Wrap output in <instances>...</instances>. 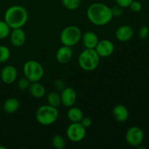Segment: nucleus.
<instances>
[{
  "label": "nucleus",
  "instance_id": "7c9ffc66",
  "mask_svg": "<svg viewBox=\"0 0 149 149\" xmlns=\"http://www.w3.org/2000/svg\"><path fill=\"white\" fill-rule=\"evenodd\" d=\"M54 86L58 90H62L65 88V83L61 79H56L54 82Z\"/></svg>",
  "mask_w": 149,
  "mask_h": 149
},
{
  "label": "nucleus",
  "instance_id": "a211bd4d",
  "mask_svg": "<svg viewBox=\"0 0 149 149\" xmlns=\"http://www.w3.org/2000/svg\"><path fill=\"white\" fill-rule=\"evenodd\" d=\"M20 107V102L15 97H10L4 101L3 109L8 113H13L17 111Z\"/></svg>",
  "mask_w": 149,
  "mask_h": 149
},
{
  "label": "nucleus",
  "instance_id": "c756f323",
  "mask_svg": "<svg viewBox=\"0 0 149 149\" xmlns=\"http://www.w3.org/2000/svg\"><path fill=\"white\" fill-rule=\"evenodd\" d=\"M115 1H116V4H117L118 5L123 7V8H126V7H129L131 2H132L133 0H115Z\"/></svg>",
  "mask_w": 149,
  "mask_h": 149
},
{
  "label": "nucleus",
  "instance_id": "412c9836",
  "mask_svg": "<svg viewBox=\"0 0 149 149\" xmlns=\"http://www.w3.org/2000/svg\"><path fill=\"white\" fill-rule=\"evenodd\" d=\"M52 146L56 149H63L65 147V139L61 135H55L52 138Z\"/></svg>",
  "mask_w": 149,
  "mask_h": 149
},
{
  "label": "nucleus",
  "instance_id": "393cba45",
  "mask_svg": "<svg viewBox=\"0 0 149 149\" xmlns=\"http://www.w3.org/2000/svg\"><path fill=\"white\" fill-rule=\"evenodd\" d=\"M31 81L28 79L26 77H23V78L20 79L17 81V87L20 90H25L28 89L30 86Z\"/></svg>",
  "mask_w": 149,
  "mask_h": 149
},
{
  "label": "nucleus",
  "instance_id": "4468645a",
  "mask_svg": "<svg viewBox=\"0 0 149 149\" xmlns=\"http://www.w3.org/2000/svg\"><path fill=\"white\" fill-rule=\"evenodd\" d=\"M134 34V31L130 26L122 25L119 26L116 31L115 36L116 39L119 42H127L130 40Z\"/></svg>",
  "mask_w": 149,
  "mask_h": 149
},
{
  "label": "nucleus",
  "instance_id": "ddd939ff",
  "mask_svg": "<svg viewBox=\"0 0 149 149\" xmlns=\"http://www.w3.org/2000/svg\"><path fill=\"white\" fill-rule=\"evenodd\" d=\"M81 40L86 49H95L99 42V38L95 32L87 31L82 33Z\"/></svg>",
  "mask_w": 149,
  "mask_h": 149
},
{
  "label": "nucleus",
  "instance_id": "dca6fc26",
  "mask_svg": "<svg viewBox=\"0 0 149 149\" xmlns=\"http://www.w3.org/2000/svg\"><path fill=\"white\" fill-rule=\"evenodd\" d=\"M112 114L115 120L118 122H125L129 118V111L123 105H116L112 110Z\"/></svg>",
  "mask_w": 149,
  "mask_h": 149
},
{
  "label": "nucleus",
  "instance_id": "a878e982",
  "mask_svg": "<svg viewBox=\"0 0 149 149\" xmlns=\"http://www.w3.org/2000/svg\"><path fill=\"white\" fill-rule=\"evenodd\" d=\"M111 10L113 17H120V16H122V14H123V7H120V6L118 5V4H116V5L111 7Z\"/></svg>",
  "mask_w": 149,
  "mask_h": 149
},
{
  "label": "nucleus",
  "instance_id": "f03ea898",
  "mask_svg": "<svg viewBox=\"0 0 149 149\" xmlns=\"http://www.w3.org/2000/svg\"><path fill=\"white\" fill-rule=\"evenodd\" d=\"M29 14L26 8L20 5H13L4 13V21L11 29L22 28L27 23Z\"/></svg>",
  "mask_w": 149,
  "mask_h": 149
},
{
  "label": "nucleus",
  "instance_id": "1a4fd4ad",
  "mask_svg": "<svg viewBox=\"0 0 149 149\" xmlns=\"http://www.w3.org/2000/svg\"><path fill=\"white\" fill-rule=\"evenodd\" d=\"M95 49L100 58H108L113 53L115 47L111 41L105 39L99 40Z\"/></svg>",
  "mask_w": 149,
  "mask_h": 149
},
{
  "label": "nucleus",
  "instance_id": "6ab92c4d",
  "mask_svg": "<svg viewBox=\"0 0 149 149\" xmlns=\"http://www.w3.org/2000/svg\"><path fill=\"white\" fill-rule=\"evenodd\" d=\"M67 117L71 122H80L84 117V113L79 108L71 106L67 112Z\"/></svg>",
  "mask_w": 149,
  "mask_h": 149
},
{
  "label": "nucleus",
  "instance_id": "bb28decb",
  "mask_svg": "<svg viewBox=\"0 0 149 149\" xmlns=\"http://www.w3.org/2000/svg\"><path fill=\"white\" fill-rule=\"evenodd\" d=\"M129 7L134 13H139L142 10V5H141V2L138 1H132Z\"/></svg>",
  "mask_w": 149,
  "mask_h": 149
},
{
  "label": "nucleus",
  "instance_id": "39448f33",
  "mask_svg": "<svg viewBox=\"0 0 149 149\" xmlns=\"http://www.w3.org/2000/svg\"><path fill=\"white\" fill-rule=\"evenodd\" d=\"M81 31L76 26H68L64 28L60 34V40L63 45L72 47L75 46L81 41Z\"/></svg>",
  "mask_w": 149,
  "mask_h": 149
},
{
  "label": "nucleus",
  "instance_id": "aec40b11",
  "mask_svg": "<svg viewBox=\"0 0 149 149\" xmlns=\"http://www.w3.org/2000/svg\"><path fill=\"white\" fill-rule=\"evenodd\" d=\"M47 104H49V106L58 108L61 104V94L57 92H51L47 97Z\"/></svg>",
  "mask_w": 149,
  "mask_h": 149
},
{
  "label": "nucleus",
  "instance_id": "cd10ccee",
  "mask_svg": "<svg viewBox=\"0 0 149 149\" xmlns=\"http://www.w3.org/2000/svg\"><path fill=\"white\" fill-rule=\"evenodd\" d=\"M138 34H139V36L141 39H145L146 38H147V36H148L149 34V29L148 26H142V27L140 29Z\"/></svg>",
  "mask_w": 149,
  "mask_h": 149
},
{
  "label": "nucleus",
  "instance_id": "5701e85b",
  "mask_svg": "<svg viewBox=\"0 0 149 149\" xmlns=\"http://www.w3.org/2000/svg\"><path fill=\"white\" fill-rule=\"evenodd\" d=\"M11 29L4 20H0V39H4L8 37Z\"/></svg>",
  "mask_w": 149,
  "mask_h": 149
},
{
  "label": "nucleus",
  "instance_id": "7ed1b4c3",
  "mask_svg": "<svg viewBox=\"0 0 149 149\" xmlns=\"http://www.w3.org/2000/svg\"><path fill=\"white\" fill-rule=\"evenodd\" d=\"M100 57L95 49H85L79 54L78 58L79 65L86 71L95 70L100 64Z\"/></svg>",
  "mask_w": 149,
  "mask_h": 149
},
{
  "label": "nucleus",
  "instance_id": "b1692460",
  "mask_svg": "<svg viewBox=\"0 0 149 149\" xmlns=\"http://www.w3.org/2000/svg\"><path fill=\"white\" fill-rule=\"evenodd\" d=\"M11 52L7 46L0 45V63H5L10 59Z\"/></svg>",
  "mask_w": 149,
  "mask_h": 149
},
{
  "label": "nucleus",
  "instance_id": "f8f14e48",
  "mask_svg": "<svg viewBox=\"0 0 149 149\" xmlns=\"http://www.w3.org/2000/svg\"><path fill=\"white\" fill-rule=\"evenodd\" d=\"M9 36L12 45L16 47H22L26 42V33L22 28L12 29Z\"/></svg>",
  "mask_w": 149,
  "mask_h": 149
},
{
  "label": "nucleus",
  "instance_id": "c85d7f7f",
  "mask_svg": "<svg viewBox=\"0 0 149 149\" xmlns=\"http://www.w3.org/2000/svg\"><path fill=\"white\" fill-rule=\"evenodd\" d=\"M80 123L81 124V125H82L84 127H85L86 129L87 128H89L91 127L92 124H93V121H92V119L90 117H87V116H86V117H83L82 119L81 120V122H80Z\"/></svg>",
  "mask_w": 149,
  "mask_h": 149
},
{
  "label": "nucleus",
  "instance_id": "20e7f679",
  "mask_svg": "<svg viewBox=\"0 0 149 149\" xmlns=\"http://www.w3.org/2000/svg\"><path fill=\"white\" fill-rule=\"evenodd\" d=\"M59 111L58 109L49 104L39 106L36 111V119L40 125L49 126L58 120Z\"/></svg>",
  "mask_w": 149,
  "mask_h": 149
},
{
  "label": "nucleus",
  "instance_id": "2eb2a0df",
  "mask_svg": "<svg viewBox=\"0 0 149 149\" xmlns=\"http://www.w3.org/2000/svg\"><path fill=\"white\" fill-rule=\"evenodd\" d=\"M73 56V50L71 47L63 45L57 50L55 58L61 64H66L71 61Z\"/></svg>",
  "mask_w": 149,
  "mask_h": 149
},
{
  "label": "nucleus",
  "instance_id": "f257e3e1",
  "mask_svg": "<svg viewBox=\"0 0 149 149\" xmlns=\"http://www.w3.org/2000/svg\"><path fill=\"white\" fill-rule=\"evenodd\" d=\"M87 16L90 23L97 26L108 24L113 17L110 7L103 3H94L89 6Z\"/></svg>",
  "mask_w": 149,
  "mask_h": 149
},
{
  "label": "nucleus",
  "instance_id": "9d476101",
  "mask_svg": "<svg viewBox=\"0 0 149 149\" xmlns=\"http://www.w3.org/2000/svg\"><path fill=\"white\" fill-rule=\"evenodd\" d=\"M61 104L65 107H71L77 101V92L72 87H65L63 90H61Z\"/></svg>",
  "mask_w": 149,
  "mask_h": 149
},
{
  "label": "nucleus",
  "instance_id": "f3484780",
  "mask_svg": "<svg viewBox=\"0 0 149 149\" xmlns=\"http://www.w3.org/2000/svg\"><path fill=\"white\" fill-rule=\"evenodd\" d=\"M29 89L31 95L35 98H42L46 93V89L45 86L39 81L31 82Z\"/></svg>",
  "mask_w": 149,
  "mask_h": 149
},
{
  "label": "nucleus",
  "instance_id": "6e6552de",
  "mask_svg": "<svg viewBox=\"0 0 149 149\" xmlns=\"http://www.w3.org/2000/svg\"><path fill=\"white\" fill-rule=\"evenodd\" d=\"M125 139L127 143L131 146H139L144 139L143 131L139 127H131L127 131Z\"/></svg>",
  "mask_w": 149,
  "mask_h": 149
},
{
  "label": "nucleus",
  "instance_id": "0eeeda50",
  "mask_svg": "<svg viewBox=\"0 0 149 149\" xmlns=\"http://www.w3.org/2000/svg\"><path fill=\"white\" fill-rule=\"evenodd\" d=\"M66 136L72 142H80L85 138L86 128L80 122H71L66 129Z\"/></svg>",
  "mask_w": 149,
  "mask_h": 149
},
{
  "label": "nucleus",
  "instance_id": "423d86ee",
  "mask_svg": "<svg viewBox=\"0 0 149 149\" xmlns=\"http://www.w3.org/2000/svg\"><path fill=\"white\" fill-rule=\"evenodd\" d=\"M23 74L25 77L31 82L39 81L44 76V68L41 63L34 60L27 61L23 65Z\"/></svg>",
  "mask_w": 149,
  "mask_h": 149
},
{
  "label": "nucleus",
  "instance_id": "2f4dec72",
  "mask_svg": "<svg viewBox=\"0 0 149 149\" xmlns=\"http://www.w3.org/2000/svg\"><path fill=\"white\" fill-rule=\"evenodd\" d=\"M0 149H6V148H5V147L1 146H0Z\"/></svg>",
  "mask_w": 149,
  "mask_h": 149
},
{
  "label": "nucleus",
  "instance_id": "9b49d317",
  "mask_svg": "<svg viewBox=\"0 0 149 149\" xmlns=\"http://www.w3.org/2000/svg\"><path fill=\"white\" fill-rule=\"evenodd\" d=\"M0 76L1 81L4 84H13L17 79V71L14 65H7L1 69Z\"/></svg>",
  "mask_w": 149,
  "mask_h": 149
},
{
  "label": "nucleus",
  "instance_id": "4be33fe9",
  "mask_svg": "<svg viewBox=\"0 0 149 149\" xmlns=\"http://www.w3.org/2000/svg\"><path fill=\"white\" fill-rule=\"evenodd\" d=\"M63 5L68 10H75L81 4V0H61Z\"/></svg>",
  "mask_w": 149,
  "mask_h": 149
}]
</instances>
